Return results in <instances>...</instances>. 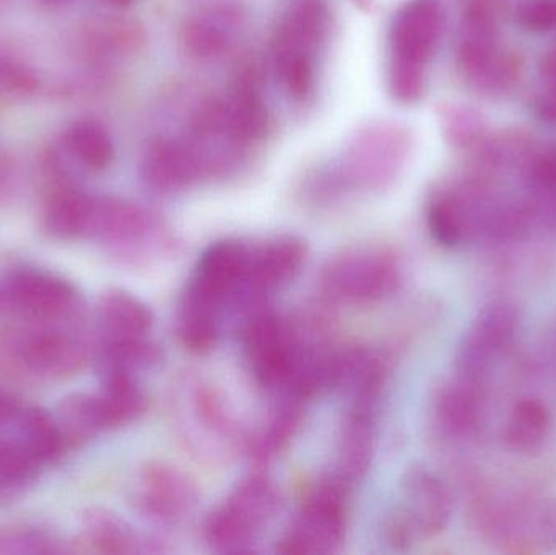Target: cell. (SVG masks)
<instances>
[{
	"instance_id": "7c38bea8",
	"label": "cell",
	"mask_w": 556,
	"mask_h": 555,
	"mask_svg": "<svg viewBox=\"0 0 556 555\" xmlns=\"http://www.w3.org/2000/svg\"><path fill=\"white\" fill-rule=\"evenodd\" d=\"M485 417L483 381L454 374L434 394L433 422L438 433L451 442L477 436Z\"/></svg>"
},
{
	"instance_id": "4316f807",
	"label": "cell",
	"mask_w": 556,
	"mask_h": 555,
	"mask_svg": "<svg viewBox=\"0 0 556 555\" xmlns=\"http://www.w3.org/2000/svg\"><path fill=\"white\" fill-rule=\"evenodd\" d=\"M58 422L64 433L65 442H71V445L87 442L91 437L106 430L100 398L88 396V394L65 398L59 411Z\"/></svg>"
},
{
	"instance_id": "9c48e42d",
	"label": "cell",
	"mask_w": 556,
	"mask_h": 555,
	"mask_svg": "<svg viewBox=\"0 0 556 555\" xmlns=\"http://www.w3.org/2000/svg\"><path fill=\"white\" fill-rule=\"evenodd\" d=\"M519 310L505 299L483 305L460 338L454 370L473 380H485L496 362L513 348L519 332Z\"/></svg>"
},
{
	"instance_id": "484cf974",
	"label": "cell",
	"mask_w": 556,
	"mask_h": 555,
	"mask_svg": "<svg viewBox=\"0 0 556 555\" xmlns=\"http://www.w3.org/2000/svg\"><path fill=\"white\" fill-rule=\"evenodd\" d=\"M22 439L26 452L38 463L58 462L67 443L58 420L38 407L23 414Z\"/></svg>"
},
{
	"instance_id": "ac0fdd59",
	"label": "cell",
	"mask_w": 556,
	"mask_h": 555,
	"mask_svg": "<svg viewBox=\"0 0 556 555\" xmlns=\"http://www.w3.org/2000/svg\"><path fill=\"white\" fill-rule=\"evenodd\" d=\"M100 321L104 344L150 341L153 313L147 303L124 290H110L100 300Z\"/></svg>"
},
{
	"instance_id": "ee69618b",
	"label": "cell",
	"mask_w": 556,
	"mask_h": 555,
	"mask_svg": "<svg viewBox=\"0 0 556 555\" xmlns=\"http://www.w3.org/2000/svg\"><path fill=\"white\" fill-rule=\"evenodd\" d=\"M7 0H0V9H2L3 3H5Z\"/></svg>"
},
{
	"instance_id": "ab89813d",
	"label": "cell",
	"mask_w": 556,
	"mask_h": 555,
	"mask_svg": "<svg viewBox=\"0 0 556 555\" xmlns=\"http://www.w3.org/2000/svg\"><path fill=\"white\" fill-rule=\"evenodd\" d=\"M15 409L13 403H10L7 398L0 396V420L5 419V417L10 416V413Z\"/></svg>"
},
{
	"instance_id": "e0dca14e",
	"label": "cell",
	"mask_w": 556,
	"mask_h": 555,
	"mask_svg": "<svg viewBox=\"0 0 556 555\" xmlns=\"http://www.w3.org/2000/svg\"><path fill=\"white\" fill-rule=\"evenodd\" d=\"M7 293L16 308L35 318H54L75 299L71 283L41 270H20L10 279Z\"/></svg>"
},
{
	"instance_id": "d6a6232c",
	"label": "cell",
	"mask_w": 556,
	"mask_h": 555,
	"mask_svg": "<svg viewBox=\"0 0 556 555\" xmlns=\"http://www.w3.org/2000/svg\"><path fill=\"white\" fill-rule=\"evenodd\" d=\"M391 91L401 103H417L425 91V65L394 59L391 67Z\"/></svg>"
},
{
	"instance_id": "60d3db41",
	"label": "cell",
	"mask_w": 556,
	"mask_h": 555,
	"mask_svg": "<svg viewBox=\"0 0 556 555\" xmlns=\"http://www.w3.org/2000/svg\"><path fill=\"white\" fill-rule=\"evenodd\" d=\"M106 2L113 3L116 7H126L129 5L132 0H106Z\"/></svg>"
},
{
	"instance_id": "9a60e30c",
	"label": "cell",
	"mask_w": 556,
	"mask_h": 555,
	"mask_svg": "<svg viewBox=\"0 0 556 555\" xmlns=\"http://www.w3.org/2000/svg\"><path fill=\"white\" fill-rule=\"evenodd\" d=\"M443 31V9L438 0H412L392 26L394 58L425 65Z\"/></svg>"
},
{
	"instance_id": "e575fe53",
	"label": "cell",
	"mask_w": 556,
	"mask_h": 555,
	"mask_svg": "<svg viewBox=\"0 0 556 555\" xmlns=\"http://www.w3.org/2000/svg\"><path fill=\"white\" fill-rule=\"evenodd\" d=\"M281 77L288 91L298 100H303L313 88V62L306 52L280 59Z\"/></svg>"
},
{
	"instance_id": "74e56055",
	"label": "cell",
	"mask_w": 556,
	"mask_h": 555,
	"mask_svg": "<svg viewBox=\"0 0 556 555\" xmlns=\"http://www.w3.org/2000/svg\"><path fill=\"white\" fill-rule=\"evenodd\" d=\"M534 111L541 119L556 123V87H545L535 98Z\"/></svg>"
},
{
	"instance_id": "8d00e7d4",
	"label": "cell",
	"mask_w": 556,
	"mask_h": 555,
	"mask_svg": "<svg viewBox=\"0 0 556 555\" xmlns=\"http://www.w3.org/2000/svg\"><path fill=\"white\" fill-rule=\"evenodd\" d=\"M38 87V78L28 65L13 59L0 58V91L9 94L31 93Z\"/></svg>"
},
{
	"instance_id": "277c9868",
	"label": "cell",
	"mask_w": 556,
	"mask_h": 555,
	"mask_svg": "<svg viewBox=\"0 0 556 555\" xmlns=\"http://www.w3.org/2000/svg\"><path fill=\"white\" fill-rule=\"evenodd\" d=\"M472 521L483 540L505 553L556 550V497H480Z\"/></svg>"
},
{
	"instance_id": "83f0119b",
	"label": "cell",
	"mask_w": 556,
	"mask_h": 555,
	"mask_svg": "<svg viewBox=\"0 0 556 555\" xmlns=\"http://www.w3.org/2000/svg\"><path fill=\"white\" fill-rule=\"evenodd\" d=\"M326 29V9L319 0H306L301 3L288 20L281 31L280 59L287 55L306 52L316 45Z\"/></svg>"
},
{
	"instance_id": "7a4b0ae2",
	"label": "cell",
	"mask_w": 556,
	"mask_h": 555,
	"mask_svg": "<svg viewBox=\"0 0 556 555\" xmlns=\"http://www.w3.org/2000/svg\"><path fill=\"white\" fill-rule=\"evenodd\" d=\"M453 508V494L443 478L421 466L408 469L382 518L386 543L408 551L440 537L450 527Z\"/></svg>"
},
{
	"instance_id": "8fae6325",
	"label": "cell",
	"mask_w": 556,
	"mask_h": 555,
	"mask_svg": "<svg viewBox=\"0 0 556 555\" xmlns=\"http://www.w3.org/2000/svg\"><path fill=\"white\" fill-rule=\"evenodd\" d=\"M137 512L163 528L181 527L198 510L201 491L194 479L178 466L149 462L139 472Z\"/></svg>"
},
{
	"instance_id": "52a82bcc",
	"label": "cell",
	"mask_w": 556,
	"mask_h": 555,
	"mask_svg": "<svg viewBox=\"0 0 556 555\" xmlns=\"http://www.w3.org/2000/svg\"><path fill=\"white\" fill-rule=\"evenodd\" d=\"M241 345L254 381L270 394L290 383L301 351L296 318L280 315L264 306L241 319Z\"/></svg>"
},
{
	"instance_id": "6da1fadb",
	"label": "cell",
	"mask_w": 556,
	"mask_h": 555,
	"mask_svg": "<svg viewBox=\"0 0 556 555\" xmlns=\"http://www.w3.org/2000/svg\"><path fill=\"white\" fill-rule=\"evenodd\" d=\"M169 419L186 452L207 466H225L247 452L248 430L220 388L199 374L173 383Z\"/></svg>"
},
{
	"instance_id": "d4e9b609",
	"label": "cell",
	"mask_w": 556,
	"mask_h": 555,
	"mask_svg": "<svg viewBox=\"0 0 556 555\" xmlns=\"http://www.w3.org/2000/svg\"><path fill=\"white\" fill-rule=\"evenodd\" d=\"M93 199L77 189H61L45 209L46 230L55 238H74L87 234Z\"/></svg>"
},
{
	"instance_id": "5b68a950",
	"label": "cell",
	"mask_w": 556,
	"mask_h": 555,
	"mask_svg": "<svg viewBox=\"0 0 556 555\" xmlns=\"http://www.w3.org/2000/svg\"><path fill=\"white\" fill-rule=\"evenodd\" d=\"M404 263L392 248L358 244L340 251L320 270V292L333 303L371 305L394 295Z\"/></svg>"
},
{
	"instance_id": "f1b7e54d",
	"label": "cell",
	"mask_w": 556,
	"mask_h": 555,
	"mask_svg": "<svg viewBox=\"0 0 556 555\" xmlns=\"http://www.w3.org/2000/svg\"><path fill=\"white\" fill-rule=\"evenodd\" d=\"M68 149L84 163L87 168H108L114 159V147L111 137L100 124L93 121H80L67 130Z\"/></svg>"
},
{
	"instance_id": "836d02e7",
	"label": "cell",
	"mask_w": 556,
	"mask_h": 555,
	"mask_svg": "<svg viewBox=\"0 0 556 555\" xmlns=\"http://www.w3.org/2000/svg\"><path fill=\"white\" fill-rule=\"evenodd\" d=\"M443 123L447 140L456 147L473 146L482 137V121L466 108H450L443 116Z\"/></svg>"
},
{
	"instance_id": "4dcf8cb0",
	"label": "cell",
	"mask_w": 556,
	"mask_h": 555,
	"mask_svg": "<svg viewBox=\"0 0 556 555\" xmlns=\"http://www.w3.org/2000/svg\"><path fill=\"white\" fill-rule=\"evenodd\" d=\"M227 123L235 139L257 140L266 134L269 114L254 88L244 85L227 113Z\"/></svg>"
},
{
	"instance_id": "f546056e",
	"label": "cell",
	"mask_w": 556,
	"mask_h": 555,
	"mask_svg": "<svg viewBox=\"0 0 556 555\" xmlns=\"http://www.w3.org/2000/svg\"><path fill=\"white\" fill-rule=\"evenodd\" d=\"M38 465L22 443L0 442V501H9L31 488Z\"/></svg>"
},
{
	"instance_id": "7402d4cb",
	"label": "cell",
	"mask_w": 556,
	"mask_h": 555,
	"mask_svg": "<svg viewBox=\"0 0 556 555\" xmlns=\"http://www.w3.org/2000/svg\"><path fill=\"white\" fill-rule=\"evenodd\" d=\"M84 527L88 544L103 554L163 553L162 547L142 540L123 518L103 508H91L85 514Z\"/></svg>"
},
{
	"instance_id": "b9f144b4",
	"label": "cell",
	"mask_w": 556,
	"mask_h": 555,
	"mask_svg": "<svg viewBox=\"0 0 556 555\" xmlns=\"http://www.w3.org/2000/svg\"><path fill=\"white\" fill-rule=\"evenodd\" d=\"M42 3H48V5H62V3L71 2V0H41Z\"/></svg>"
},
{
	"instance_id": "ffe728a7",
	"label": "cell",
	"mask_w": 556,
	"mask_h": 555,
	"mask_svg": "<svg viewBox=\"0 0 556 555\" xmlns=\"http://www.w3.org/2000/svg\"><path fill=\"white\" fill-rule=\"evenodd\" d=\"M147 182L159 191H178L192 185L201 176L202 166L198 155L178 143H153L146 160Z\"/></svg>"
},
{
	"instance_id": "f35d334b",
	"label": "cell",
	"mask_w": 556,
	"mask_h": 555,
	"mask_svg": "<svg viewBox=\"0 0 556 555\" xmlns=\"http://www.w3.org/2000/svg\"><path fill=\"white\" fill-rule=\"evenodd\" d=\"M541 78L545 87H556V46L542 58Z\"/></svg>"
},
{
	"instance_id": "603a6c76",
	"label": "cell",
	"mask_w": 556,
	"mask_h": 555,
	"mask_svg": "<svg viewBox=\"0 0 556 555\" xmlns=\"http://www.w3.org/2000/svg\"><path fill=\"white\" fill-rule=\"evenodd\" d=\"M535 227L556 230V147L542 150L526 168V198Z\"/></svg>"
},
{
	"instance_id": "5bb4252c",
	"label": "cell",
	"mask_w": 556,
	"mask_h": 555,
	"mask_svg": "<svg viewBox=\"0 0 556 555\" xmlns=\"http://www.w3.org/2000/svg\"><path fill=\"white\" fill-rule=\"evenodd\" d=\"M228 316L227 305L188 280L175 313L179 342L192 354H208L220 342Z\"/></svg>"
},
{
	"instance_id": "44dd1931",
	"label": "cell",
	"mask_w": 556,
	"mask_h": 555,
	"mask_svg": "<svg viewBox=\"0 0 556 555\" xmlns=\"http://www.w3.org/2000/svg\"><path fill=\"white\" fill-rule=\"evenodd\" d=\"M98 398L106 430L134 422L147 409L146 393L137 383L136 375L121 368L104 370L103 393Z\"/></svg>"
},
{
	"instance_id": "2e32d148",
	"label": "cell",
	"mask_w": 556,
	"mask_h": 555,
	"mask_svg": "<svg viewBox=\"0 0 556 555\" xmlns=\"http://www.w3.org/2000/svg\"><path fill=\"white\" fill-rule=\"evenodd\" d=\"M306 404V401L291 394H274V404L266 420L248 433L244 453L257 465H266L276 459L300 432Z\"/></svg>"
},
{
	"instance_id": "ba28073f",
	"label": "cell",
	"mask_w": 556,
	"mask_h": 555,
	"mask_svg": "<svg viewBox=\"0 0 556 555\" xmlns=\"http://www.w3.org/2000/svg\"><path fill=\"white\" fill-rule=\"evenodd\" d=\"M87 234L137 257L172 256L175 240L155 217L132 202L93 199Z\"/></svg>"
},
{
	"instance_id": "d590c367",
	"label": "cell",
	"mask_w": 556,
	"mask_h": 555,
	"mask_svg": "<svg viewBox=\"0 0 556 555\" xmlns=\"http://www.w3.org/2000/svg\"><path fill=\"white\" fill-rule=\"evenodd\" d=\"M516 22L528 31H555L556 0H526L516 12Z\"/></svg>"
},
{
	"instance_id": "8992f818",
	"label": "cell",
	"mask_w": 556,
	"mask_h": 555,
	"mask_svg": "<svg viewBox=\"0 0 556 555\" xmlns=\"http://www.w3.org/2000/svg\"><path fill=\"white\" fill-rule=\"evenodd\" d=\"M353 489L327 475L311 489L276 551L285 555L336 554L345 543Z\"/></svg>"
},
{
	"instance_id": "7bdbcfd3",
	"label": "cell",
	"mask_w": 556,
	"mask_h": 555,
	"mask_svg": "<svg viewBox=\"0 0 556 555\" xmlns=\"http://www.w3.org/2000/svg\"><path fill=\"white\" fill-rule=\"evenodd\" d=\"M358 5H362L363 9H369L371 7V0H355Z\"/></svg>"
},
{
	"instance_id": "4fadbf2b",
	"label": "cell",
	"mask_w": 556,
	"mask_h": 555,
	"mask_svg": "<svg viewBox=\"0 0 556 555\" xmlns=\"http://www.w3.org/2000/svg\"><path fill=\"white\" fill-rule=\"evenodd\" d=\"M379 406L346 404L337 437L336 465L330 475L355 488L371 466L375 455Z\"/></svg>"
},
{
	"instance_id": "3957f363",
	"label": "cell",
	"mask_w": 556,
	"mask_h": 555,
	"mask_svg": "<svg viewBox=\"0 0 556 555\" xmlns=\"http://www.w3.org/2000/svg\"><path fill=\"white\" fill-rule=\"evenodd\" d=\"M278 510L277 485L266 476H250L238 482L205 518V544L218 554L253 553Z\"/></svg>"
},
{
	"instance_id": "cb8c5ba5",
	"label": "cell",
	"mask_w": 556,
	"mask_h": 555,
	"mask_svg": "<svg viewBox=\"0 0 556 555\" xmlns=\"http://www.w3.org/2000/svg\"><path fill=\"white\" fill-rule=\"evenodd\" d=\"M23 357L36 374L62 377L80 370L85 351L77 342L59 332H38L26 341Z\"/></svg>"
},
{
	"instance_id": "d6986e66",
	"label": "cell",
	"mask_w": 556,
	"mask_h": 555,
	"mask_svg": "<svg viewBox=\"0 0 556 555\" xmlns=\"http://www.w3.org/2000/svg\"><path fill=\"white\" fill-rule=\"evenodd\" d=\"M552 432V413L541 398H521L506 416L502 442L516 455H532L547 442Z\"/></svg>"
},
{
	"instance_id": "1f68e13d",
	"label": "cell",
	"mask_w": 556,
	"mask_h": 555,
	"mask_svg": "<svg viewBox=\"0 0 556 555\" xmlns=\"http://www.w3.org/2000/svg\"><path fill=\"white\" fill-rule=\"evenodd\" d=\"M182 45L195 58L220 55L230 45L228 29L212 18H192L182 29Z\"/></svg>"
},
{
	"instance_id": "30bf717a",
	"label": "cell",
	"mask_w": 556,
	"mask_h": 555,
	"mask_svg": "<svg viewBox=\"0 0 556 555\" xmlns=\"http://www.w3.org/2000/svg\"><path fill=\"white\" fill-rule=\"evenodd\" d=\"M306 257V243L293 235L251 244L250 269L233 315L243 319L256 310L270 306V299L300 274Z\"/></svg>"
}]
</instances>
